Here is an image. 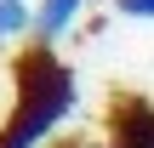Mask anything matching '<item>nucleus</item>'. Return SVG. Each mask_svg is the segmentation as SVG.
<instances>
[{
  "mask_svg": "<svg viewBox=\"0 0 154 148\" xmlns=\"http://www.w3.org/2000/svg\"><path fill=\"white\" fill-rule=\"evenodd\" d=\"M109 148H154V103L114 97L109 103Z\"/></svg>",
  "mask_w": 154,
  "mask_h": 148,
  "instance_id": "2",
  "label": "nucleus"
},
{
  "mask_svg": "<svg viewBox=\"0 0 154 148\" xmlns=\"http://www.w3.org/2000/svg\"><path fill=\"white\" fill-rule=\"evenodd\" d=\"M80 6L86 0H40L34 6V46H57L69 34V23L80 17Z\"/></svg>",
  "mask_w": 154,
  "mask_h": 148,
  "instance_id": "3",
  "label": "nucleus"
},
{
  "mask_svg": "<svg viewBox=\"0 0 154 148\" xmlns=\"http://www.w3.org/2000/svg\"><path fill=\"white\" fill-rule=\"evenodd\" d=\"M23 29H34V0H0V46L17 40Z\"/></svg>",
  "mask_w": 154,
  "mask_h": 148,
  "instance_id": "4",
  "label": "nucleus"
},
{
  "mask_svg": "<svg viewBox=\"0 0 154 148\" xmlns=\"http://www.w3.org/2000/svg\"><path fill=\"white\" fill-rule=\"evenodd\" d=\"M80 103L74 68L51 46H29L11 63V108L0 120V148H40Z\"/></svg>",
  "mask_w": 154,
  "mask_h": 148,
  "instance_id": "1",
  "label": "nucleus"
},
{
  "mask_svg": "<svg viewBox=\"0 0 154 148\" xmlns=\"http://www.w3.org/2000/svg\"><path fill=\"white\" fill-rule=\"evenodd\" d=\"M126 17H154V0H114Z\"/></svg>",
  "mask_w": 154,
  "mask_h": 148,
  "instance_id": "5",
  "label": "nucleus"
}]
</instances>
